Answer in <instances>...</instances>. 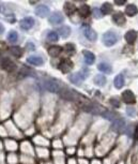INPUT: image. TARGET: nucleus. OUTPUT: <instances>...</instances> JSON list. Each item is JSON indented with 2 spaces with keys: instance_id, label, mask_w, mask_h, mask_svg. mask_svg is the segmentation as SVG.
I'll use <instances>...</instances> for the list:
<instances>
[{
  "instance_id": "1",
  "label": "nucleus",
  "mask_w": 138,
  "mask_h": 164,
  "mask_svg": "<svg viewBox=\"0 0 138 164\" xmlns=\"http://www.w3.org/2000/svg\"><path fill=\"white\" fill-rule=\"evenodd\" d=\"M88 75H89V71H88L87 69H82L80 72H75V73H73V74H71L70 80H71L73 84L79 85L87 79Z\"/></svg>"
},
{
  "instance_id": "2",
  "label": "nucleus",
  "mask_w": 138,
  "mask_h": 164,
  "mask_svg": "<svg viewBox=\"0 0 138 164\" xmlns=\"http://www.w3.org/2000/svg\"><path fill=\"white\" fill-rule=\"evenodd\" d=\"M118 41V36L117 33H115L114 31H107L103 36V43L105 46L110 47L112 45H115Z\"/></svg>"
},
{
  "instance_id": "3",
  "label": "nucleus",
  "mask_w": 138,
  "mask_h": 164,
  "mask_svg": "<svg viewBox=\"0 0 138 164\" xmlns=\"http://www.w3.org/2000/svg\"><path fill=\"white\" fill-rule=\"evenodd\" d=\"M45 88H46L48 91L54 92V93H60L61 92V87L57 82L55 80H46L45 82Z\"/></svg>"
},
{
  "instance_id": "4",
  "label": "nucleus",
  "mask_w": 138,
  "mask_h": 164,
  "mask_svg": "<svg viewBox=\"0 0 138 164\" xmlns=\"http://www.w3.org/2000/svg\"><path fill=\"white\" fill-rule=\"evenodd\" d=\"M82 31H84L85 37H86L88 40H90V41H95V40L97 39L96 32H95L89 25H85V26L82 27Z\"/></svg>"
},
{
  "instance_id": "5",
  "label": "nucleus",
  "mask_w": 138,
  "mask_h": 164,
  "mask_svg": "<svg viewBox=\"0 0 138 164\" xmlns=\"http://www.w3.org/2000/svg\"><path fill=\"white\" fill-rule=\"evenodd\" d=\"M1 67H2V69L6 70L7 72H12L16 69V64H15L11 59H9V58H2Z\"/></svg>"
},
{
  "instance_id": "6",
  "label": "nucleus",
  "mask_w": 138,
  "mask_h": 164,
  "mask_svg": "<svg viewBox=\"0 0 138 164\" xmlns=\"http://www.w3.org/2000/svg\"><path fill=\"white\" fill-rule=\"evenodd\" d=\"M122 100H123L124 103L126 104H134L135 101H136V98H135L134 93H133L131 90H125V91L122 93Z\"/></svg>"
},
{
  "instance_id": "7",
  "label": "nucleus",
  "mask_w": 138,
  "mask_h": 164,
  "mask_svg": "<svg viewBox=\"0 0 138 164\" xmlns=\"http://www.w3.org/2000/svg\"><path fill=\"white\" fill-rule=\"evenodd\" d=\"M34 25V19L32 17H26V18L22 19L19 22V26L22 30H29L32 28V26Z\"/></svg>"
},
{
  "instance_id": "8",
  "label": "nucleus",
  "mask_w": 138,
  "mask_h": 164,
  "mask_svg": "<svg viewBox=\"0 0 138 164\" xmlns=\"http://www.w3.org/2000/svg\"><path fill=\"white\" fill-rule=\"evenodd\" d=\"M64 21V17L62 16V14L60 12H54L51 17H49V23L51 24H54V25H59V24H62Z\"/></svg>"
},
{
  "instance_id": "9",
  "label": "nucleus",
  "mask_w": 138,
  "mask_h": 164,
  "mask_svg": "<svg viewBox=\"0 0 138 164\" xmlns=\"http://www.w3.org/2000/svg\"><path fill=\"white\" fill-rule=\"evenodd\" d=\"M58 69L61 71L62 73H69L71 70L73 69V64L70 60H63V61H61L58 65Z\"/></svg>"
},
{
  "instance_id": "10",
  "label": "nucleus",
  "mask_w": 138,
  "mask_h": 164,
  "mask_svg": "<svg viewBox=\"0 0 138 164\" xmlns=\"http://www.w3.org/2000/svg\"><path fill=\"white\" fill-rule=\"evenodd\" d=\"M36 14L39 17H46L49 14V8L45 4H39L36 9Z\"/></svg>"
},
{
  "instance_id": "11",
  "label": "nucleus",
  "mask_w": 138,
  "mask_h": 164,
  "mask_svg": "<svg viewBox=\"0 0 138 164\" xmlns=\"http://www.w3.org/2000/svg\"><path fill=\"white\" fill-rule=\"evenodd\" d=\"M112 21H114V23H116L118 26H121V25L125 24L126 19H125L124 15L122 14L121 12H117V13H115L114 16H112Z\"/></svg>"
},
{
  "instance_id": "12",
  "label": "nucleus",
  "mask_w": 138,
  "mask_h": 164,
  "mask_svg": "<svg viewBox=\"0 0 138 164\" xmlns=\"http://www.w3.org/2000/svg\"><path fill=\"white\" fill-rule=\"evenodd\" d=\"M27 61H28V64H30L39 67V65L43 64V58L40 57V56H30V57H28Z\"/></svg>"
},
{
  "instance_id": "13",
  "label": "nucleus",
  "mask_w": 138,
  "mask_h": 164,
  "mask_svg": "<svg viewBox=\"0 0 138 164\" xmlns=\"http://www.w3.org/2000/svg\"><path fill=\"white\" fill-rule=\"evenodd\" d=\"M84 57H85V61H86L87 64H93L94 60H95V56L92 54L89 50H84Z\"/></svg>"
},
{
  "instance_id": "14",
  "label": "nucleus",
  "mask_w": 138,
  "mask_h": 164,
  "mask_svg": "<svg viewBox=\"0 0 138 164\" xmlns=\"http://www.w3.org/2000/svg\"><path fill=\"white\" fill-rule=\"evenodd\" d=\"M97 69L101 72L105 73V74H110L111 73V65L106 64V62H101V64L97 65Z\"/></svg>"
},
{
  "instance_id": "15",
  "label": "nucleus",
  "mask_w": 138,
  "mask_h": 164,
  "mask_svg": "<svg viewBox=\"0 0 138 164\" xmlns=\"http://www.w3.org/2000/svg\"><path fill=\"white\" fill-rule=\"evenodd\" d=\"M62 52V47L61 46H57V45H54V46L49 47L48 49V54L51 55L52 57H57L61 54Z\"/></svg>"
},
{
  "instance_id": "16",
  "label": "nucleus",
  "mask_w": 138,
  "mask_h": 164,
  "mask_svg": "<svg viewBox=\"0 0 138 164\" xmlns=\"http://www.w3.org/2000/svg\"><path fill=\"white\" fill-rule=\"evenodd\" d=\"M114 84H115V87L117 89H121L122 87L124 86V77L122 74H119L116 76V79L114 80Z\"/></svg>"
},
{
  "instance_id": "17",
  "label": "nucleus",
  "mask_w": 138,
  "mask_h": 164,
  "mask_svg": "<svg viewBox=\"0 0 138 164\" xmlns=\"http://www.w3.org/2000/svg\"><path fill=\"white\" fill-rule=\"evenodd\" d=\"M136 38H137V33L135 30H130V31H127L126 34H125V40H126L127 43H134Z\"/></svg>"
},
{
  "instance_id": "18",
  "label": "nucleus",
  "mask_w": 138,
  "mask_h": 164,
  "mask_svg": "<svg viewBox=\"0 0 138 164\" xmlns=\"http://www.w3.org/2000/svg\"><path fill=\"white\" fill-rule=\"evenodd\" d=\"M58 33L62 38H67L71 34V28L69 26H62L58 29Z\"/></svg>"
},
{
  "instance_id": "19",
  "label": "nucleus",
  "mask_w": 138,
  "mask_h": 164,
  "mask_svg": "<svg viewBox=\"0 0 138 164\" xmlns=\"http://www.w3.org/2000/svg\"><path fill=\"white\" fill-rule=\"evenodd\" d=\"M125 13H126L129 16H134L138 13V9L135 4H129L125 9Z\"/></svg>"
},
{
  "instance_id": "20",
  "label": "nucleus",
  "mask_w": 138,
  "mask_h": 164,
  "mask_svg": "<svg viewBox=\"0 0 138 164\" xmlns=\"http://www.w3.org/2000/svg\"><path fill=\"white\" fill-rule=\"evenodd\" d=\"M125 127V122L124 120L122 119H118V120H115L114 125H112V129H115L116 131H122Z\"/></svg>"
},
{
  "instance_id": "21",
  "label": "nucleus",
  "mask_w": 138,
  "mask_h": 164,
  "mask_svg": "<svg viewBox=\"0 0 138 164\" xmlns=\"http://www.w3.org/2000/svg\"><path fill=\"white\" fill-rule=\"evenodd\" d=\"M94 83L97 86H104L106 84V77L102 74H97L96 76L94 77Z\"/></svg>"
},
{
  "instance_id": "22",
  "label": "nucleus",
  "mask_w": 138,
  "mask_h": 164,
  "mask_svg": "<svg viewBox=\"0 0 138 164\" xmlns=\"http://www.w3.org/2000/svg\"><path fill=\"white\" fill-rule=\"evenodd\" d=\"M101 12H102V14H105V15L111 13L112 12V6L110 3H108V2H105L101 8Z\"/></svg>"
},
{
  "instance_id": "23",
  "label": "nucleus",
  "mask_w": 138,
  "mask_h": 164,
  "mask_svg": "<svg viewBox=\"0 0 138 164\" xmlns=\"http://www.w3.org/2000/svg\"><path fill=\"white\" fill-rule=\"evenodd\" d=\"M90 13V8L87 6V4H82L81 7L79 8V15L81 17H87Z\"/></svg>"
},
{
  "instance_id": "24",
  "label": "nucleus",
  "mask_w": 138,
  "mask_h": 164,
  "mask_svg": "<svg viewBox=\"0 0 138 164\" xmlns=\"http://www.w3.org/2000/svg\"><path fill=\"white\" fill-rule=\"evenodd\" d=\"M75 11V6L71 2H66V4H64V12L67 14V15H71L74 13Z\"/></svg>"
},
{
  "instance_id": "25",
  "label": "nucleus",
  "mask_w": 138,
  "mask_h": 164,
  "mask_svg": "<svg viewBox=\"0 0 138 164\" xmlns=\"http://www.w3.org/2000/svg\"><path fill=\"white\" fill-rule=\"evenodd\" d=\"M10 52H11V54L14 55L15 57H21L22 55V49L19 46H12Z\"/></svg>"
},
{
  "instance_id": "26",
  "label": "nucleus",
  "mask_w": 138,
  "mask_h": 164,
  "mask_svg": "<svg viewBox=\"0 0 138 164\" xmlns=\"http://www.w3.org/2000/svg\"><path fill=\"white\" fill-rule=\"evenodd\" d=\"M7 40H9L10 42L12 43H15L18 40V34H17L16 31H14V30H12V31L9 32V34H7Z\"/></svg>"
},
{
  "instance_id": "27",
  "label": "nucleus",
  "mask_w": 138,
  "mask_h": 164,
  "mask_svg": "<svg viewBox=\"0 0 138 164\" xmlns=\"http://www.w3.org/2000/svg\"><path fill=\"white\" fill-rule=\"evenodd\" d=\"M47 40L51 42H57L59 40V36L57 34V32L51 31V32H48V34H47Z\"/></svg>"
},
{
  "instance_id": "28",
  "label": "nucleus",
  "mask_w": 138,
  "mask_h": 164,
  "mask_svg": "<svg viewBox=\"0 0 138 164\" xmlns=\"http://www.w3.org/2000/svg\"><path fill=\"white\" fill-rule=\"evenodd\" d=\"M66 52L67 53V54L73 55L75 53V46L73 44H67L66 45Z\"/></svg>"
},
{
  "instance_id": "29",
  "label": "nucleus",
  "mask_w": 138,
  "mask_h": 164,
  "mask_svg": "<svg viewBox=\"0 0 138 164\" xmlns=\"http://www.w3.org/2000/svg\"><path fill=\"white\" fill-rule=\"evenodd\" d=\"M93 15L95 18H101L102 17V12H101V9H97V8H95V9H93Z\"/></svg>"
},
{
  "instance_id": "30",
  "label": "nucleus",
  "mask_w": 138,
  "mask_h": 164,
  "mask_svg": "<svg viewBox=\"0 0 138 164\" xmlns=\"http://www.w3.org/2000/svg\"><path fill=\"white\" fill-rule=\"evenodd\" d=\"M127 115H129V116H134L135 115V110H134V108H130V107H127Z\"/></svg>"
},
{
  "instance_id": "31",
  "label": "nucleus",
  "mask_w": 138,
  "mask_h": 164,
  "mask_svg": "<svg viewBox=\"0 0 138 164\" xmlns=\"http://www.w3.org/2000/svg\"><path fill=\"white\" fill-rule=\"evenodd\" d=\"M110 102H111V104H112V105H115V106H117V107L119 106V103H118V101H117L116 99H115V100H114V99H111V100H110Z\"/></svg>"
},
{
  "instance_id": "32",
  "label": "nucleus",
  "mask_w": 138,
  "mask_h": 164,
  "mask_svg": "<svg viewBox=\"0 0 138 164\" xmlns=\"http://www.w3.org/2000/svg\"><path fill=\"white\" fill-rule=\"evenodd\" d=\"M135 140H138V126L136 127V130H135Z\"/></svg>"
},
{
  "instance_id": "33",
  "label": "nucleus",
  "mask_w": 138,
  "mask_h": 164,
  "mask_svg": "<svg viewBox=\"0 0 138 164\" xmlns=\"http://www.w3.org/2000/svg\"><path fill=\"white\" fill-rule=\"evenodd\" d=\"M116 3H117V4H124L125 1H124V0H123V1H117Z\"/></svg>"
},
{
  "instance_id": "34",
  "label": "nucleus",
  "mask_w": 138,
  "mask_h": 164,
  "mask_svg": "<svg viewBox=\"0 0 138 164\" xmlns=\"http://www.w3.org/2000/svg\"><path fill=\"white\" fill-rule=\"evenodd\" d=\"M67 152H69V153L74 152V149H73V148H72V149H71V148H69V149H67Z\"/></svg>"
},
{
  "instance_id": "35",
  "label": "nucleus",
  "mask_w": 138,
  "mask_h": 164,
  "mask_svg": "<svg viewBox=\"0 0 138 164\" xmlns=\"http://www.w3.org/2000/svg\"><path fill=\"white\" fill-rule=\"evenodd\" d=\"M93 164H100V161H93Z\"/></svg>"
}]
</instances>
